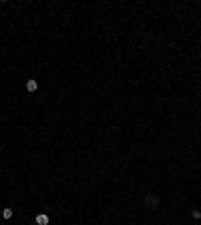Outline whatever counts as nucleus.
Segmentation results:
<instances>
[{
	"instance_id": "f03ea898",
	"label": "nucleus",
	"mask_w": 201,
	"mask_h": 225,
	"mask_svg": "<svg viewBox=\"0 0 201 225\" xmlns=\"http://www.w3.org/2000/svg\"><path fill=\"white\" fill-rule=\"evenodd\" d=\"M26 88L30 91V93H34V91L38 88V82H36V80H28V82H26Z\"/></svg>"
},
{
	"instance_id": "7ed1b4c3",
	"label": "nucleus",
	"mask_w": 201,
	"mask_h": 225,
	"mask_svg": "<svg viewBox=\"0 0 201 225\" xmlns=\"http://www.w3.org/2000/svg\"><path fill=\"white\" fill-rule=\"evenodd\" d=\"M2 217L10 219V217H12V209H4V211H2Z\"/></svg>"
},
{
	"instance_id": "20e7f679",
	"label": "nucleus",
	"mask_w": 201,
	"mask_h": 225,
	"mask_svg": "<svg viewBox=\"0 0 201 225\" xmlns=\"http://www.w3.org/2000/svg\"><path fill=\"white\" fill-rule=\"evenodd\" d=\"M191 215H193L195 219H201V211H197V209H193V211H191Z\"/></svg>"
},
{
	"instance_id": "f257e3e1",
	"label": "nucleus",
	"mask_w": 201,
	"mask_h": 225,
	"mask_svg": "<svg viewBox=\"0 0 201 225\" xmlns=\"http://www.w3.org/2000/svg\"><path fill=\"white\" fill-rule=\"evenodd\" d=\"M36 225H48V217L46 215H42V213L36 215Z\"/></svg>"
}]
</instances>
